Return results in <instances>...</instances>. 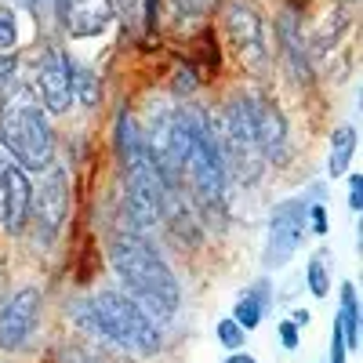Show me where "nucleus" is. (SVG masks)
<instances>
[{
	"instance_id": "nucleus-9",
	"label": "nucleus",
	"mask_w": 363,
	"mask_h": 363,
	"mask_svg": "<svg viewBox=\"0 0 363 363\" xmlns=\"http://www.w3.org/2000/svg\"><path fill=\"white\" fill-rule=\"evenodd\" d=\"M33 91L44 113H66L73 106V62L62 51H44L33 77Z\"/></svg>"
},
{
	"instance_id": "nucleus-25",
	"label": "nucleus",
	"mask_w": 363,
	"mask_h": 363,
	"mask_svg": "<svg viewBox=\"0 0 363 363\" xmlns=\"http://www.w3.org/2000/svg\"><path fill=\"white\" fill-rule=\"evenodd\" d=\"M174 91H178V95H193V91H196V80H193L189 69H178L174 73Z\"/></svg>"
},
{
	"instance_id": "nucleus-3",
	"label": "nucleus",
	"mask_w": 363,
	"mask_h": 363,
	"mask_svg": "<svg viewBox=\"0 0 363 363\" xmlns=\"http://www.w3.org/2000/svg\"><path fill=\"white\" fill-rule=\"evenodd\" d=\"M91 309H95V323H99V338L113 342L124 352L135 356H153L164 349V335L153 316H145L124 291H99L91 298Z\"/></svg>"
},
{
	"instance_id": "nucleus-4",
	"label": "nucleus",
	"mask_w": 363,
	"mask_h": 363,
	"mask_svg": "<svg viewBox=\"0 0 363 363\" xmlns=\"http://www.w3.org/2000/svg\"><path fill=\"white\" fill-rule=\"evenodd\" d=\"M186 178H189V186H193V193L203 207H218L225 200V164H222V153H218L215 131H211V116H207L203 131L196 135V142L189 149Z\"/></svg>"
},
{
	"instance_id": "nucleus-24",
	"label": "nucleus",
	"mask_w": 363,
	"mask_h": 363,
	"mask_svg": "<svg viewBox=\"0 0 363 363\" xmlns=\"http://www.w3.org/2000/svg\"><path fill=\"white\" fill-rule=\"evenodd\" d=\"M330 363H345V338H342L338 320H335V338H330Z\"/></svg>"
},
{
	"instance_id": "nucleus-20",
	"label": "nucleus",
	"mask_w": 363,
	"mask_h": 363,
	"mask_svg": "<svg viewBox=\"0 0 363 363\" xmlns=\"http://www.w3.org/2000/svg\"><path fill=\"white\" fill-rule=\"evenodd\" d=\"M215 335H218V342L229 349V352H240V349H244V338H247V330L244 327H240L233 316L229 320H218V327H215Z\"/></svg>"
},
{
	"instance_id": "nucleus-10",
	"label": "nucleus",
	"mask_w": 363,
	"mask_h": 363,
	"mask_svg": "<svg viewBox=\"0 0 363 363\" xmlns=\"http://www.w3.org/2000/svg\"><path fill=\"white\" fill-rule=\"evenodd\" d=\"M255 106V138L258 149L269 164H284L287 160V120L280 106L272 99H251Z\"/></svg>"
},
{
	"instance_id": "nucleus-8",
	"label": "nucleus",
	"mask_w": 363,
	"mask_h": 363,
	"mask_svg": "<svg viewBox=\"0 0 363 363\" xmlns=\"http://www.w3.org/2000/svg\"><path fill=\"white\" fill-rule=\"evenodd\" d=\"M225 29H229V40H233L236 55H240V62L258 73L265 66V58H269V51H265V26H262L258 11L247 8V4H240V0H233V4H225Z\"/></svg>"
},
{
	"instance_id": "nucleus-18",
	"label": "nucleus",
	"mask_w": 363,
	"mask_h": 363,
	"mask_svg": "<svg viewBox=\"0 0 363 363\" xmlns=\"http://www.w3.org/2000/svg\"><path fill=\"white\" fill-rule=\"evenodd\" d=\"M73 99L80 106H87V109L99 106V80H95V73H91V69L73 66Z\"/></svg>"
},
{
	"instance_id": "nucleus-31",
	"label": "nucleus",
	"mask_w": 363,
	"mask_h": 363,
	"mask_svg": "<svg viewBox=\"0 0 363 363\" xmlns=\"http://www.w3.org/2000/svg\"><path fill=\"white\" fill-rule=\"evenodd\" d=\"M178 4H196V0H178Z\"/></svg>"
},
{
	"instance_id": "nucleus-16",
	"label": "nucleus",
	"mask_w": 363,
	"mask_h": 363,
	"mask_svg": "<svg viewBox=\"0 0 363 363\" xmlns=\"http://www.w3.org/2000/svg\"><path fill=\"white\" fill-rule=\"evenodd\" d=\"M338 327L349 349H359V298L352 291V284H342V313H338Z\"/></svg>"
},
{
	"instance_id": "nucleus-12",
	"label": "nucleus",
	"mask_w": 363,
	"mask_h": 363,
	"mask_svg": "<svg viewBox=\"0 0 363 363\" xmlns=\"http://www.w3.org/2000/svg\"><path fill=\"white\" fill-rule=\"evenodd\" d=\"M0 193H4V211H0V225L8 233H22V225L29 222V178L22 167H11L4 178H0Z\"/></svg>"
},
{
	"instance_id": "nucleus-17",
	"label": "nucleus",
	"mask_w": 363,
	"mask_h": 363,
	"mask_svg": "<svg viewBox=\"0 0 363 363\" xmlns=\"http://www.w3.org/2000/svg\"><path fill=\"white\" fill-rule=\"evenodd\" d=\"M352 153H356V128H338L335 138H330V160H327L330 178H342L345 174Z\"/></svg>"
},
{
	"instance_id": "nucleus-23",
	"label": "nucleus",
	"mask_w": 363,
	"mask_h": 363,
	"mask_svg": "<svg viewBox=\"0 0 363 363\" xmlns=\"http://www.w3.org/2000/svg\"><path fill=\"white\" fill-rule=\"evenodd\" d=\"M359 207H363V178L352 174L349 178V211H352V215H359Z\"/></svg>"
},
{
	"instance_id": "nucleus-27",
	"label": "nucleus",
	"mask_w": 363,
	"mask_h": 363,
	"mask_svg": "<svg viewBox=\"0 0 363 363\" xmlns=\"http://www.w3.org/2000/svg\"><path fill=\"white\" fill-rule=\"evenodd\" d=\"M11 167H18V160L11 157V149L4 145V138H0V178H4V174H8Z\"/></svg>"
},
{
	"instance_id": "nucleus-2",
	"label": "nucleus",
	"mask_w": 363,
	"mask_h": 363,
	"mask_svg": "<svg viewBox=\"0 0 363 363\" xmlns=\"http://www.w3.org/2000/svg\"><path fill=\"white\" fill-rule=\"evenodd\" d=\"M0 138L11 149V157L26 171H44L55 157V138L48 113L37 99V91L29 80L11 77L0 95Z\"/></svg>"
},
{
	"instance_id": "nucleus-7",
	"label": "nucleus",
	"mask_w": 363,
	"mask_h": 363,
	"mask_svg": "<svg viewBox=\"0 0 363 363\" xmlns=\"http://www.w3.org/2000/svg\"><path fill=\"white\" fill-rule=\"evenodd\" d=\"M40 301L44 298L37 287H22L0 306V349L4 352H18L33 338V330L40 323Z\"/></svg>"
},
{
	"instance_id": "nucleus-5",
	"label": "nucleus",
	"mask_w": 363,
	"mask_h": 363,
	"mask_svg": "<svg viewBox=\"0 0 363 363\" xmlns=\"http://www.w3.org/2000/svg\"><path fill=\"white\" fill-rule=\"evenodd\" d=\"M66 211H69V178H66V167H58L51 160L37 178V189L29 193V218L37 222L44 244L55 240V233L62 229Z\"/></svg>"
},
{
	"instance_id": "nucleus-6",
	"label": "nucleus",
	"mask_w": 363,
	"mask_h": 363,
	"mask_svg": "<svg viewBox=\"0 0 363 363\" xmlns=\"http://www.w3.org/2000/svg\"><path fill=\"white\" fill-rule=\"evenodd\" d=\"M306 200H284L272 207L269 215V240H265V255L262 265L265 269H280L291 262V255L298 251L301 236H306Z\"/></svg>"
},
{
	"instance_id": "nucleus-29",
	"label": "nucleus",
	"mask_w": 363,
	"mask_h": 363,
	"mask_svg": "<svg viewBox=\"0 0 363 363\" xmlns=\"http://www.w3.org/2000/svg\"><path fill=\"white\" fill-rule=\"evenodd\" d=\"M225 363H258V359H255V356H247V352H233Z\"/></svg>"
},
{
	"instance_id": "nucleus-13",
	"label": "nucleus",
	"mask_w": 363,
	"mask_h": 363,
	"mask_svg": "<svg viewBox=\"0 0 363 363\" xmlns=\"http://www.w3.org/2000/svg\"><path fill=\"white\" fill-rule=\"evenodd\" d=\"M277 40L284 48V58H287V66L298 80H309L313 77V66H309V51H306V37H301V29L294 22L291 11H284L277 18Z\"/></svg>"
},
{
	"instance_id": "nucleus-15",
	"label": "nucleus",
	"mask_w": 363,
	"mask_h": 363,
	"mask_svg": "<svg viewBox=\"0 0 363 363\" xmlns=\"http://www.w3.org/2000/svg\"><path fill=\"white\" fill-rule=\"evenodd\" d=\"M272 306V284L269 280H258L251 284L244 294L236 298V306H233V320L244 327V330H255L265 316V309Z\"/></svg>"
},
{
	"instance_id": "nucleus-1",
	"label": "nucleus",
	"mask_w": 363,
	"mask_h": 363,
	"mask_svg": "<svg viewBox=\"0 0 363 363\" xmlns=\"http://www.w3.org/2000/svg\"><path fill=\"white\" fill-rule=\"evenodd\" d=\"M109 265L116 272V280L124 284V294L145 316L167 320L178 313L182 291H178L174 272L138 233H116L109 240Z\"/></svg>"
},
{
	"instance_id": "nucleus-28",
	"label": "nucleus",
	"mask_w": 363,
	"mask_h": 363,
	"mask_svg": "<svg viewBox=\"0 0 363 363\" xmlns=\"http://www.w3.org/2000/svg\"><path fill=\"white\" fill-rule=\"evenodd\" d=\"M15 77V55H0V87Z\"/></svg>"
},
{
	"instance_id": "nucleus-11",
	"label": "nucleus",
	"mask_w": 363,
	"mask_h": 363,
	"mask_svg": "<svg viewBox=\"0 0 363 363\" xmlns=\"http://www.w3.org/2000/svg\"><path fill=\"white\" fill-rule=\"evenodd\" d=\"M58 18L77 40L99 37L113 22V0H58Z\"/></svg>"
},
{
	"instance_id": "nucleus-14",
	"label": "nucleus",
	"mask_w": 363,
	"mask_h": 363,
	"mask_svg": "<svg viewBox=\"0 0 363 363\" xmlns=\"http://www.w3.org/2000/svg\"><path fill=\"white\" fill-rule=\"evenodd\" d=\"M349 22H352L349 4H335V8H327V11H323V18H320V26L306 37V51H309V55H327L330 48L338 44V37H345V33H349Z\"/></svg>"
},
{
	"instance_id": "nucleus-30",
	"label": "nucleus",
	"mask_w": 363,
	"mask_h": 363,
	"mask_svg": "<svg viewBox=\"0 0 363 363\" xmlns=\"http://www.w3.org/2000/svg\"><path fill=\"white\" fill-rule=\"evenodd\" d=\"M22 4H29V8H37V4H40V0H22Z\"/></svg>"
},
{
	"instance_id": "nucleus-19",
	"label": "nucleus",
	"mask_w": 363,
	"mask_h": 363,
	"mask_svg": "<svg viewBox=\"0 0 363 363\" xmlns=\"http://www.w3.org/2000/svg\"><path fill=\"white\" fill-rule=\"evenodd\" d=\"M18 48V18L11 4H0V55H11Z\"/></svg>"
},
{
	"instance_id": "nucleus-21",
	"label": "nucleus",
	"mask_w": 363,
	"mask_h": 363,
	"mask_svg": "<svg viewBox=\"0 0 363 363\" xmlns=\"http://www.w3.org/2000/svg\"><path fill=\"white\" fill-rule=\"evenodd\" d=\"M327 258H323V251H316L313 258H309V291L316 294V298H327Z\"/></svg>"
},
{
	"instance_id": "nucleus-26",
	"label": "nucleus",
	"mask_w": 363,
	"mask_h": 363,
	"mask_svg": "<svg viewBox=\"0 0 363 363\" xmlns=\"http://www.w3.org/2000/svg\"><path fill=\"white\" fill-rule=\"evenodd\" d=\"M280 342H284V349H298V327L291 320L280 323Z\"/></svg>"
},
{
	"instance_id": "nucleus-22",
	"label": "nucleus",
	"mask_w": 363,
	"mask_h": 363,
	"mask_svg": "<svg viewBox=\"0 0 363 363\" xmlns=\"http://www.w3.org/2000/svg\"><path fill=\"white\" fill-rule=\"evenodd\" d=\"M306 222H309L313 233L323 236V233H327V207H323V203H309V207H306Z\"/></svg>"
}]
</instances>
